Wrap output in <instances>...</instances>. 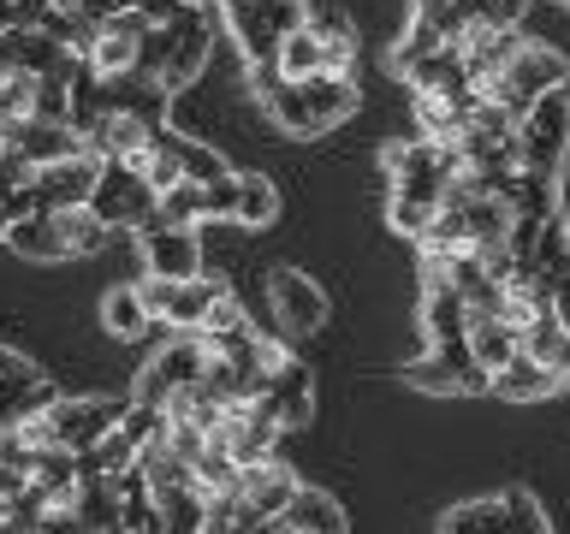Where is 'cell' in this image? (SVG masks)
Returning <instances> with one entry per match:
<instances>
[{"label":"cell","mask_w":570,"mask_h":534,"mask_svg":"<svg viewBox=\"0 0 570 534\" xmlns=\"http://www.w3.org/2000/svg\"><path fill=\"white\" fill-rule=\"evenodd\" d=\"M220 291H226V285L208 279V274H196V279H155V274H142L137 279V297H142V309H149V320H167L173 333H196V327H203L208 303Z\"/></svg>","instance_id":"1"},{"label":"cell","mask_w":570,"mask_h":534,"mask_svg":"<svg viewBox=\"0 0 570 534\" xmlns=\"http://www.w3.org/2000/svg\"><path fill=\"white\" fill-rule=\"evenodd\" d=\"M142 30H149V18H142V12H114V18H101V24L89 30V42H83L78 60L96 71L101 83L131 78V71H137V42H142Z\"/></svg>","instance_id":"2"},{"label":"cell","mask_w":570,"mask_h":534,"mask_svg":"<svg viewBox=\"0 0 570 534\" xmlns=\"http://www.w3.org/2000/svg\"><path fill=\"white\" fill-rule=\"evenodd\" d=\"M48 434H53V445H66V452H83V445H96L101 434H114L119 427V416H125V404L119 398H53L48 409Z\"/></svg>","instance_id":"3"},{"label":"cell","mask_w":570,"mask_h":534,"mask_svg":"<svg viewBox=\"0 0 570 534\" xmlns=\"http://www.w3.org/2000/svg\"><path fill=\"white\" fill-rule=\"evenodd\" d=\"M96 172L101 160L96 155H66L53 167H36L30 190H36V214H53V208H83L89 190H96Z\"/></svg>","instance_id":"4"},{"label":"cell","mask_w":570,"mask_h":534,"mask_svg":"<svg viewBox=\"0 0 570 534\" xmlns=\"http://www.w3.org/2000/svg\"><path fill=\"white\" fill-rule=\"evenodd\" d=\"M142 261H149L155 279H196L203 274V244H196V226H142Z\"/></svg>","instance_id":"5"},{"label":"cell","mask_w":570,"mask_h":534,"mask_svg":"<svg viewBox=\"0 0 570 534\" xmlns=\"http://www.w3.org/2000/svg\"><path fill=\"white\" fill-rule=\"evenodd\" d=\"M386 172H392V190L399 196H422V202L440 208V190L452 185V172L440 167L434 142H399V149H386Z\"/></svg>","instance_id":"6"},{"label":"cell","mask_w":570,"mask_h":534,"mask_svg":"<svg viewBox=\"0 0 570 534\" xmlns=\"http://www.w3.org/2000/svg\"><path fill=\"white\" fill-rule=\"evenodd\" d=\"M267 297H274L285 333H315L321 320H327V297H321L297 267H274V274H267Z\"/></svg>","instance_id":"7"},{"label":"cell","mask_w":570,"mask_h":534,"mask_svg":"<svg viewBox=\"0 0 570 534\" xmlns=\"http://www.w3.org/2000/svg\"><path fill=\"white\" fill-rule=\"evenodd\" d=\"M249 89H256V101L267 107V119H279L285 131H297V137H309V131H315V119H309V107H303L297 83H292V78H279V66H274V60H256V66H249Z\"/></svg>","instance_id":"8"},{"label":"cell","mask_w":570,"mask_h":534,"mask_svg":"<svg viewBox=\"0 0 570 534\" xmlns=\"http://www.w3.org/2000/svg\"><path fill=\"white\" fill-rule=\"evenodd\" d=\"M155 131H160V125L137 119V113H101V119L83 131V155H96V160H131V155L149 149Z\"/></svg>","instance_id":"9"},{"label":"cell","mask_w":570,"mask_h":534,"mask_svg":"<svg viewBox=\"0 0 570 534\" xmlns=\"http://www.w3.org/2000/svg\"><path fill=\"white\" fill-rule=\"evenodd\" d=\"M0 149H12L24 167H53V160H66V155H83V137L71 131V125L30 119V125H18V131L0 142Z\"/></svg>","instance_id":"10"},{"label":"cell","mask_w":570,"mask_h":534,"mask_svg":"<svg viewBox=\"0 0 570 534\" xmlns=\"http://www.w3.org/2000/svg\"><path fill=\"white\" fill-rule=\"evenodd\" d=\"M256 404H262L279 427H303V422H309V409H315L309 374H303L297 363H274V374H267V392H262Z\"/></svg>","instance_id":"11"},{"label":"cell","mask_w":570,"mask_h":534,"mask_svg":"<svg viewBox=\"0 0 570 534\" xmlns=\"http://www.w3.org/2000/svg\"><path fill=\"white\" fill-rule=\"evenodd\" d=\"M517 350L523 356H534L552 380H570V333H564V320H559V309H547V315H534L523 333H517Z\"/></svg>","instance_id":"12"},{"label":"cell","mask_w":570,"mask_h":534,"mask_svg":"<svg viewBox=\"0 0 570 534\" xmlns=\"http://www.w3.org/2000/svg\"><path fill=\"white\" fill-rule=\"evenodd\" d=\"M220 12H226V24H232V36H238V48H244L249 66H256V60H274L279 30L267 24V0H220Z\"/></svg>","instance_id":"13"},{"label":"cell","mask_w":570,"mask_h":534,"mask_svg":"<svg viewBox=\"0 0 570 534\" xmlns=\"http://www.w3.org/2000/svg\"><path fill=\"white\" fill-rule=\"evenodd\" d=\"M297 96H303V107H309L315 131H327V125H338V119L356 113V83H351V78H333V71H315V78H303Z\"/></svg>","instance_id":"14"},{"label":"cell","mask_w":570,"mask_h":534,"mask_svg":"<svg viewBox=\"0 0 570 534\" xmlns=\"http://www.w3.org/2000/svg\"><path fill=\"white\" fill-rule=\"evenodd\" d=\"M488 392H499L505 404H534V398H552V392H559V380H552V374L534 363V356L517 350L505 368H493V374H488Z\"/></svg>","instance_id":"15"},{"label":"cell","mask_w":570,"mask_h":534,"mask_svg":"<svg viewBox=\"0 0 570 534\" xmlns=\"http://www.w3.org/2000/svg\"><path fill=\"white\" fill-rule=\"evenodd\" d=\"M24 261H66V238H60V220L53 214H30V220H12L0 231Z\"/></svg>","instance_id":"16"},{"label":"cell","mask_w":570,"mask_h":534,"mask_svg":"<svg viewBox=\"0 0 570 534\" xmlns=\"http://www.w3.org/2000/svg\"><path fill=\"white\" fill-rule=\"evenodd\" d=\"M279 523L297 528V534H345V516H338V505H333L327 493H315V487H297L292 505L279 511Z\"/></svg>","instance_id":"17"},{"label":"cell","mask_w":570,"mask_h":534,"mask_svg":"<svg viewBox=\"0 0 570 534\" xmlns=\"http://www.w3.org/2000/svg\"><path fill=\"white\" fill-rule=\"evenodd\" d=\"M422 327L434 345H452V338H463V327H470V309H463V297L452 291V285H428L422 297Z\"/></svg>","instance_id":"18"},{"label":"cell","mask_w":570,"mask_h":534,"mask_svg":"<svg viewBox=\"0 0 570 534\" xmlns=\"http://www.w3.org/2000/svg\"><path fill=\"white\" fill-rule=\"evenodd\" d=\"M232 220L238 226H267L279 220V190L267 172H238V202H232Z\"/></svg>","instance_id":"19"},{"label":"cell","mask_w":570,"mask_h":534,"mask_svg":"<svg viewBox=\"0 0 570 534\" xmlns=\"http://www.w3.org/2000/svg\"><path fill=\"white\" fill-rule=\"evenodd\" d=\"M36 89H42V78H30V71H7V78H0V142H7L18 125L36 119Z\"/></svg>","instance_id":"20"},{"label":"cell","mask_w":570,"mask_h":534,"mask_svg":"<svg viewBox=\"0 0 570 534\" xmlns=\"http://www.w3.org/2000/svg\"><path fill=\"white\" fill-rule=\"evenodd\" d=\"M463 345H470V363L475 368H505L511 356H517V333H505L499 327V320H470V327H463Z\"/></svg>","instance_id":"21"},{"label":"cell","mask_w":570,"mask_h":534,"mask_svg":"<svg viewBox=\"0 0 570 534\" xmlns=\"http://www.w3.org/2000/svg\"><path fill=\"white\" fill-rule=\"evenodd\" d=\"M53 220H60V238H66V261L96 256V249L114 238V226H101L89 208H53Z\"/></svg>","instance_id":"22"},{"label":"cell","mask_w":570,"mask_h":534,"mask_svg":"<svg viewBox=\"0 0 570 534\" xmlns=\"http://www.w3.org/2000/svg\"><path fill=\"white\" fill-rule=\"evenodd\" d=\"M101 320H107L114 338H142L149 333V309H142L137 285H114V291L101 297Z\"/></svg>","instance_id":"23"},{"label":"cell","mask_w":570,"mask_h":534,"mask_svg":"<svg viewBox=\"0 0 570 534\" xmlns=\"http://www.w3.org/2000/svg\"><path fill=\"white\" fill-rule=\"evenodd\" d=\"M274 66H279V78H292V83H303V78H315L321 71V42H315V30H285L279 36V48H274Z\"/></svg>","instance_id":"24"},{"label":"cell","mask_w":570,"mask_h":534,"mask_svg":"<svg viewBox=\"0 0 570 534\" xmlns=\"http://www.w3.org/2000/svg\"><path fill=\"white\" fill-rule=\"evenodd\" d=\"M445 48V30L434 24V18H410V30H404V42H399V53H392V66L399 71H410V66H422V60H434V53Z\"/></svg>","instance_id":"25"},{"label":"cell","mask_w":570,"mask_h":534,"mask_svg":"<svg viewBox=\"0 0 570 534\" xmlns=\"http://www.w3.org/2000/svg\"><path fill=\"white\" fill-rule=\"evenodd\" d=\"M190 487L196 493H238V463L220 445H203V457L190 463Z\"/></svg>","instance_id":"26"},{"label":"cell","mask_w":570,"mask_h":534,"mask_svg":"<svg viewBox=\"0 0 570 534\" xmlns=\"http://www.w3.org/2000/svg\"><path fill=\"white\" fill-rule=\"evenodd\" d=\"M203 220V185H173L167 196H155V220L149 226H196Z\"/></svg>","instance_id":"27"},{"label":"cell","mask_w":570,"mask_h":534,"mask_svg":"<svg viewBox=\"0 0 570 534\" xmlns=\"http://www.w3.org/2000/svg\"><path fill=\"white\" fill-rule=\"evenodd\" d=\"M445 534H505V505L488 498V505H458L445 516Z\"/></svg>","instance_id":"28"},{"label":"cell","mask_w":570,"mask_h":534,"mask_svg":"<svg viewBox=\"0 0 570 534\" xmlns=\"http://www.w3.org/2000/svg\"><path fill=\"white\" fill-rule=\"evenodd\" d=\"M178 167H185L190 185H214V178H226V172H232L226 160L214 155L208 142H196V137H178Z\"/></svg>","instance_id":"29"},{"label":"cell","mask_w":570,"mask_h":534,"mask_svg":"<svg viewBox=\"0 0 570 534\" xmlns=\"http://www.w3.org/2000/svg\"><path fill=\"white\" fill-rule=\"evenodd\" d=\"M392 226H399L404 231V238H422V231H428V220H434V202H422V196H399V190H392Z\"/></svg>","instance_id":"30"},{"label":"cell","mask_w":570,"mask_h":534,"mask_svg":"<svg viewBox=\"0 0 570 534\" xmlns=\"http://www.w3.org/2000/svg\"><path fill=\"white\" fill-rule=\"evenodd\" d=\"M232 202H238V172L203 185V220H232Z\"/></svg>","instance_id":"31"},{"label":"cell","mask_w":570,"mask_h":534,"mask_svg":"<svg viewBox=\"0 0 570 534\" xmlns=\"http://www.w3.org/2000/svg\"><path fill=\"white\" fill-rule=\"evenodd\" d=\"M499 505H505V534H547L541 511H534L523 493H505V498H499Z\"/></svg>","instance_id":"32"},{"label":"cell","mask_w":570,"mask_h":534,"mask_svg":"<svg viewBox=\"0 0 570 534\" xmlns=\"http://www.w3.org/2000/svg\"><path fill=\"white\" fill-rule=\"evenodd\" d=\"M238 320H244L238 297H232V291H220V297L208 303V315H203V327H196V333H226V327H238Z\"/></svg>","instance_id":"33"},{"label":"cell","mask_w":570,"mask_h":534,"mask_svg":"<svg viewBox=\"0 0 570 534\" xmlns=\"http://www.w3.org/2000/svg\"><path fill=\"white\" fill-rule=\"evenodd\" d=\"M30 380H42V374H36V368H30L18 350L0 345V386H30Z\"/></svg>","instance_id":"34"},{"label":"cell","mask_w":570,"mask_h":534,"mask_svg":"<svg viewBox=\"0 0 570 534\" xmlns=\"http://www.w3.org/2000/svg\"><path fill=\"white\" fill-rule=\"evenodd\" d=\"M178 7H185V0H137V12L149 18V24H167V18H173Z\"/></svg>","instance_id":"35"},{"label":"cell","mask_w":570,"mask_h":534,"mask_svg":"<svg viewBox=\"0 0 570 534\" xmlns=\"http://www.w3.org/2000/svg\"><path fill=\"white\" fill-rule=\"evenodd\" d=\"M7 30H18V18H12V0H0V36Z\"/></svg>","instance_id":"36"},{"label":"cell","mask_w":570,"mask_h":534,"mask_svg":"<svg viewBox=\"0 0 570 534\" xmlns=\"http://www.w3.org/2000/svg\"><path fill=\"white\" fill-rule=\"evenodd\" d=\"M89 0H53V12H83Z\"/></svg>","instance_id":"37"},{"label":"cell","mask_w":570,"mask_h":534,"mask_svg":"<svg viewBox=\"0 0 570 534\" xmlns=\"http://www.w3.org/2000/svg\"><path fill=\"white\" fill-rule=\"evenodd\" d=\"M185 7H208V0H185Z\"/></svg>","instance_id":"38"},{"label":"cell","mask_w":570,"mask_h":534,"mask_svg":"<svg viewBox=\"0 0 570 534\" xmlns=\"http://www.w3.org/2000/svg\"><path fill=\"white\" fill-rule=\"evenodd\" d=\"M0 231H7V226H0Z\"/></svg>","instance_id":"39"}]
</instances>
